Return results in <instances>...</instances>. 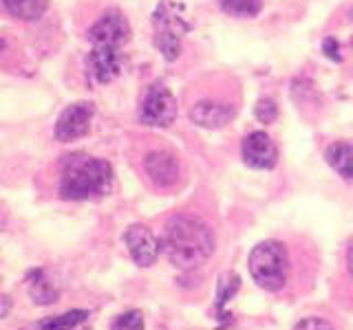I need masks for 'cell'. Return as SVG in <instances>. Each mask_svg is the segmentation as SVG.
Wrapping results in <instances>:
<instances>
[{
    "instance_id": "cell-5",
    "label": "cell",
    "mask_w": 353,
    "mask_h": 330,
    "mask_svg": "<svg viewBox=\"0 0 353 330\" xmlns=\"http://www.w3.org/2000/svg\"><path fill=\"white\" fill-rule=\"evenodd\" d=\"M95 115L93 104L88 102H77L71 104L62 110V115L58 117V124H55V139L62 143L77 141L88 135L91 130V121Z\"/></svg>"
},
{
    "instance_id": "cell-14",
    "label": "cell",
    "mask_w": 353,
    "mask_h": 330,
    "mask_svg": "<svg viewBox=\"0 0 353 330\" xmlns=\"http://www.w3.org/2000/svg\"><path fill=\"white\" fill-rule=\"evenodd\" d=\"M29 282V295H31V300L33 304H38V306H49L53 302H58V297H60V291L55 289V286L44 278V271L38 269V271H33L31 273V280Z\"/></svg>"
},
{
    "instance_id": "cell-12",
    "label": "cell",
    "mask_w": 353,
    "mask_h": 330,
    "mask_svg": "<svg viewBox=\"0 0 353 330\" xmlns=\"http://www.w3.org/2000/svg\"><path fill=\"white\" fill-rule=\"evenodd\" d=\"M86 311H69L62 315H53V317H44L40 322H33L22 326L20 330H84L88 322Z\"/></svg>"
},
{
    "instance_id": "cell-18",
    "label": "cell",
    "mask_w": 353,
    "mask_h": 330,
    "mask_svg": "<svg viewBox=\"0 0 353 330\" xmlns=\"http://www.w3.org/2000/svg\"><path fill=\"white\" fill-rule=\"evenodd\" d=\"M241 289V278L236 273H223L216 282V306L221 308L223 304H228L232 297H234V293Z\"/></svg>"
},
{
    "instance_id": "cell-16",
    "label": "cell",
    "mask_w": 353,
    "mask_h": 330,
    "mask_svg": "<svg viewBox=\"0 0 353 330\" xmlns=\"http://www.w3.org/2000/svg\"><path fill=\"white\" fill-rule=\"evenodd\" d=\"M159 25V22H157ZM154 44H157V49L161 51V55L165 60H176L181 53V40L179 36L168 27V25H159L157 27V36H154Z\"/></svg>"
},
{
    "instance_id": "cell-25",
    "label": "cell",
    "mask_w": 353,
    "mask_h": 330,
    "mask_svg": "<svg viewBox=\"0 0 353 330\" xmlns=\"http://www.w3.org/2000/svg\"><path fill=\"white\" fill-rule=\"evenodd\" d=\"M5 227V220H3V214H0V229Z\"/></svg>"
},
{
    "instance_id": "cell-4",
    "label": "cell",
    "mask_w": 353,
    "mask_h": 330,
    "mask_svg": "<svg viewBox=\"0 0 353 330\" xmlns=\"http://www.w3.org/2000/svg\"><path fill=\"white\" fill-rule=\"evenodd\" d=\"M176 119V99L163 84H152L139 106V121L150 128H168Z\"/></svg>"
},
{
    "instance_id": "cell-21",
    "label": "cell",
    "mask_w": 353,
    "mask_h": 330,
    "mask_svg": "<svg viewBox=\"0 0 353 330\" xmlns=\"http://www.w3.org/2000/svg\"><path fill=\"white\" fill-rule=\"evenodd\" d=\"M294 330H334V326L323 317H305L296 324Z\"/></svg>"
},
{
    "instance_id": "cell-19",
    "label": "cell",
    "mask_w": 353,
    "mask_h": 330,
    "mask_svg": "<svg viewBox=\"0 0 353 330\" xmlns=\"http://www.w3.org/2000/svg\"><path fill=\"white\" fill-rule=\"evenodd\" d=\"M110 330H143L141 311H128L124 315H119L113 322V328Z\"/></svg>"
},
{
    "instance_id": "cell-8",
    "label": "cell",
    "mask_w": 353,
    "mask_h": 330,
    "mask_svg": "<svg viewBox=\"0 0 353 330\" xmlns=\"http://www.w3.org/2000/svg\"><path fill=\"white\" fill-rule=\"evenodd\" d=\"M241 154L245 165H250L254 170H272L276 161H279V150H276L274 141L270 139L268 132H261V130L245 137Z\"/></svg>"
},
{
    "instance_id": "cell-17",
    "label": "cell",
    "mask_w": 353,
    "mask_h": 330,
    "mask_svg": "<svg viewBox=\"0 0 353 330\" xmlns=\"http://www.w3.org/2000/svg\"><path fill=\"white\" fill-rule=\"evenodd\" d=\"M221 9L236 18H254L261 14L263 0H219Z\"/></svg>"
},
{
    "instance_id": "cell-3",
    "label": "cell",
    "mask_w": 353,
    "mask_h": 330,
    "mask_svg": "<svg viewBox=\"0 0 353 330\" xmlns=\"http://www.w3.org/2000/svg\"><path fill=\"white\" fill-rule=\"evenodd\" d=\"M250 275L270 293L283 289L287 280V251L279 240H265L252 249Z\"/></svg>"
},
{
    "instance_id": "cell-26",
    "label": "cell",
    "mask_w": 353,
    "mask_h": 330,
    "mask_svg": "<svg viewBox=\"0 0 353 330\" xmlns=\"http://www.w3.org/2000/svg\"><path fill=\"white\" fill-rule=\"evenodd\" d=\"M3 49H5V42H3V40H0V53H3Z\"/></svg>"
},
{
    "instance_id": "cell-9",
    "label": "cell",
    "mask_w": 353,
    "mask_h": 330,
    "mask_svg": "<svg viewBox=\"0 0 353 330\" xmlns=\"http://www.w3.org/2000/svg\"><path fill=\"white\" fill-rule=\"evenodd\" d=\"M143 168H146V174L152 185L161 187V190H168V187L176 185V181H179V161H176L174 154L165 150L148 152L146 159H143Z\"/></svg>"
},
{
    "instance_id": "cell-11",
    "label": "cell",
    "mask_w": 353,
    "mask_h": 330,
    "mask_svg": "<svg viewBox=\"0 0 353 330\" xmlns=\"http://www.w3.org/2000/svg\"><path fill=\"white\" fill-rule=\"evenodd\" d=\"M88 64H91V71L95 75V80L99 84H108L113 82L121 71V58H119V49H110V47H93L91 55H88Z\"/></svg>"
},
{
    "instance_id": "cell-6",
    "label": "cell",
    "mask_w": 353,
    "mask_h": 330,
    "mask_svg": "<svg viewBox=\"0 0 353 330\" xmlns=\"http://www.w3.org/2000/svg\"><path fill=\"white\" fill-rule=\"evenodd\" d=\"M93 47H110V49H121L130 38V27L126 18L119 11H108L99 18L88 31Z\"/></svg>"
},
{
    "instance_id": "cell-1",
    "label": "cell",
    "mask_w": 353,
    "mask_h": 330,
    "mask_svg": "<svg viewBox=\"0 0 353 330\" xmlns=\"http://www.w3.org/2000/svg\"><path fill=\"white\" fill-rule=\"evenodd\" d=\"M161 249L176 269L190 271L205 264L214 253V236L201 218L174 216L163 229Z\"/></svg>"
},
{
    "instance_id": "cell-10",
    "label": "cell",
    "mask_w": 353,
    "mask_h": 330,
    "mask_svg": "<svg viewBox=\"0 0 353 330\" xmlns=\"http://www.w3.org/2000/svg\"><path fill=\"white\" fill-rule=\"evenodd\" d=\"M234 117V108L228 104L214 102V99H205V102H196L190 110V119L192 124L208 128V130H216L230 124V119Z\"/></svg>"
},
{
    "instance_id": "cell-7",
    "label": "cell",
    "mask_w": 353,
    "mask_h": 330,
    "mask_svg": "<svg viewBox=\"0 0 353 330\" xmlns=\"http://www.w3.org/2000/svg\"><path fill=\"white\" fill-rule=\"evenodd\" d=\"M124 242L132 260H135V264H139V267L148 269L157 262L161 245L146 225H130L124 234Z\"/></svg>"
},
{
    "instance_id": "cell-13",
    "label": "cell",
    "mask_w": 353,
    "mask_h": 330,
    "mask_svg": "<svg viewBox=\"0 0 353 330\" xmlns=\"http://www.w3.org/2000/svg\"><path fill=\"white\" fill-rule=\"evenodd\" d=\"M327 163L334 168L340 176H345L347 181L353 179V146L347 141H336L331 143L325 152Z\"/></svg>"
},
{
    "instance_id": "cell-15",
    "label": "cell",
    "mask_w": 353,
    "mask_h": 330,
    "mask_svg": "<svg viewBox=\"0 0 353 330\" xmlns=\"http://www.w3.org/2000/svg\"><path fill=\"white\" fill-rule=\"evenodd\" d=\"M3 3L9 14L20 20H38L49 7V0H3Z\"/></svg>"
},
{
    "instance_id": "cell-23",
    "label": "cell",
    "mask_w": 353,
    "mask_h": 330,
    "mask_svg": "<svg viewBox=\"0 0 353 330\" xmlns=\"http://www.w3.org/2000/svg\"><path fill=\"white\" fill-rule=\"evenodd\" d=\"M323 47L329 51V58H331V60H340V55H338V44H336V40H334V38L325 40Z\"/></svg>"
},
{
    "instance_id": "cell-20",
    "label": "cell",
    "mask_w": 353,
    "mask_h": 330,
    "mask_svg": "<svg viewBox=\"0 0 353 330\" xmlns=\"http://www.w3.org/2000/svg\"><path fill=\"white\" fill-rule=\"evenodd\" d=\"M254 113H256V119L261 124H272V121H276V117H279V106H276L274 99L263 97V99H259Z\"/></svg>"
},
{
    "instance_id": "cell-24",
    "label": "cell",
    "mask_w": 353,
    "mask_h": 330,
    "mask_svg": "<svg viewBox=\"0 0 353 330\" xmlns=\"http://www.w3.org/2000/svg\"><path fill=\"white\" fill-rule=\"evenodd\" d=\"M347 267H349V273L353 278V240L349 242V249H347Z\"/></svg>"
},
{
    "instance_id": "cell-2",
    "label": "cell",
    "mask_w": 353,
    "mask_h": 330,
    "mask_svg": "<svg viewBox=\"0 0 353 330\" xmlns=\"http://www.w3.org/2000/svg\"><path fill=\"white\" fill-rule=\"evenodd\" d=\"M113 187V168L104 159L69 154L60 170V196L64 201L102 198Z\"/></svg>"
},
{
    "instance_id": "cell-22",
    "label": "cell",
    "mask_w": 353,
    "mask_h": 330,
    "mask_svg": "<svg viewBox=\"0 0 353 330\" xmlns=\"http://www.w3.org/2000/svg\"><path fill=\"white\" fill-rule=\"evenodd\" d=\"M11 313V297L0 293V319H5Z\"/></svg>"
}]
</instances>
